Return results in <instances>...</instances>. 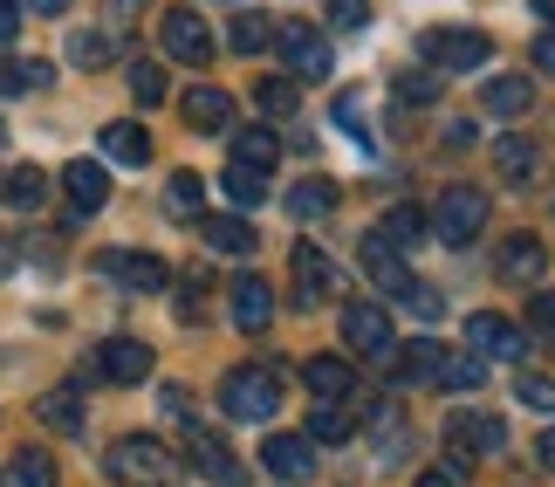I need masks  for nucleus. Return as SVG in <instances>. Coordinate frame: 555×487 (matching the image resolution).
<instances>
[{
	"label": "nucleus",
	"mask_w": 555,
	"mask_h": 487,
	"mask_svg": "<svg viewBox=\"0 0 555 487\" xmlns=\"http://www.w3.org/2000/svg\"><path fill=\"white\" fill-rule=\"evenodd\" d=\"M103 474L117 487H185V460L152 433H124L111 453H103Z\"/></svg>",
	"instance_id": "1"
},
{
	"label": "nucleus",
	"mask_w": 555,
	"mask_h": 487,
	"mask_svg": "<svg viewBox=\"0 0 555 487\" xmlns=\"http://www.w3.org/2000/svg\"><path fill=\"white\" fill-rule=\"evenodd\" d=\"M220 412L241 419V426H268V419L282 412V377L268 364H233L220 377Z\"/></svg>",
	"instance_id": "2"
},
{
	"label": "nucleus",
	"mask_w": 555,
	"mask_h": 487,
	"mask_svg": "<svg viewBox=\"0 0 555 487\" xmlns=\"http://www.w3.org/2000/svg\"><path fill=\"white\" fill-rule=\"evenodd\" d=\"M418 62L433 76H446V69H480V62H494V41H487L480 28H425L418 35Z\"/></svg>",
	"instance_id": "3"
},
{
	"label": "nucleus",
	"mask_w": 555,
	"mask_h": 487,
	"mask_svg": "<svg viewBox=\"0 0 555 487\" xmlns=\"http://www.w3.org/2000/svg\"><path fill=\"white\" fill-rule=\"evenodd\" d=\"M274 49H282L288 82H323V76L336 69L330 35H323V28H309V21H282V28H274Z\"/></svg>",
	"instance_id": "4"
},
{
	"label": "nucleus",
	"mask_w": 555,
	"mask_h": 487,
	"mask_svg": "<svg viewBox=\"0 0 555 487\" xmlns=\"http://www.w3.org/2000/svg\"><path fill=\"white\" fill-rule=\"evenodd\" d=\"M446 447H453V460H446V467H466V460H487V453H501L507 447V426L494 412H453L446 419Z\"/></svg>",
	"instance_id": "5"
},
{
	"label": "nucleus",
	"mask_w": 555,
	"mask_h": 487,
	"mask_svg": "<svg viewBox=\"0 0 555 487\" xmlns=\"http://www.w3.org/2000/svg\"><path fill=\"white\" fill-rule=\"evenodd\" d=\"M480 227H487V193H480V185H466V179L446 185V193H439V214H433V234L453 241V247H466Z\"/></svg>",
	"instance_id": "6"
},
{
	"label": "nucleus",
	"mask_w": 555,
	"mask_h": 487,
	"mask_svg": "<svg viewBox=\"0 0 555 487\" xmlns=\"http://www.w3.org/2000/svg\"><path fill=\"white\" fill-rule=\"evenodd\" d=\"M344 344L364 350V357H391L398 350V330H391V309L384 303H344Z\"/></svg>",
	"instance_id": "7"
},
{
	"label": "nucleus",
	"mask_w": 555,
	"mask_h": 487,
	"mask_svg": "<svg viewBox=\"0 0 555 487\" xmlns=\"http://www.w3.org/2000/svg\"><path fill=\"white\" fill-rule=\"evenodd\" d=\"M152 344H138V336H111V344H96V364L90 377H103V385H144L152 377Z\"/></svg>",
	"instance_id": "8"
},
{
	"label": "nucleus",
	"mask_w": 555,
	"mask_h": 487,
	"mask_svg": "<svg viewBox=\"0 0 555 487\" xmlns=\"http://www.w3.org/2000/svg\"><path fill=\"white\" fill-rule=\"evenodd\" d=\"M158 35H165V55L185 62V69H206V62H212V28H206L199 8H172Z\"/></svg>",
	"instance_id": "9"
},
{
	"label": "nucleus",
	"mask_w": 555,
	"mask_h": 487,
	"mask_svg": "<svg viewBox=\"0 0 555 487\" xmlns=\"http://www.w3.org/2000/svg\"><path fill=\"white\" fill-rule=\"evenodd\" d=\"M288 268H295V309H323L330 295L344 289V282H336V261H330V254L315 247V241L295 247V261H288Z\"/></svg>",
	"instance_id": "10"
},
{
	"label": "nucleus",
	"mask_w": 555,
	"mask_h": 487,
	"mask_svg": "<svg viewBox=\"0 0 555 487\" xmlns=\"http://www.w3.org/2000/svg\"><path fill=\"white\" fill-rule=\"evenodd\" d=\"M179 117L199 138H220V131H233V97L220 90V82H192V90L179 97Z\"/></svg>",
	"instance_id": "11"
},
{
	"label": "nucleus",
	"mask_w": 555,
	"mask_h": 487,
	"mask_svg": "<svg viewBox=\"0 0 555 487\" xmlns=\"http://www.w3.org/2000/svg\"><path fill=\"white\" fill-rule=\"evenodd\" d=\"M466 350H474L480 364H494V357H521L528 344H521V323H507V316L480 309L474 323H466Z\"/></svg>",
	"instance_id": "12"
},
{
	"label": "nucleus",
	"mask_w": 555,
	"mask_h": 487,
	"mask_svg": "<svg viewBox=\"0 0 555 487\" xmlns=\"http://www.w3.org/2000/svg\"><path fill=\"white\" fill-rule=\"evenodd\" d=\"M96 268L111 274V282H124L131 295H158L165 282H172V268H165L158 254H96Z\"/></svg>",
	"instance_id": "13"
},
{
	"label": "nucleus",
	"mask_w": 555,
	"mask_h": 487,
	"mask_svg": "<svg viewBox=\"0 0 555 487\" xmlns=\"http://www.w3.org/2000/svg\"><path fill=\"white\" fill-rule=\"evenodd\" d=\"M302 385L315 392V406H350V398H357V371H350V357H309Z\"/></svg>",
	"instance_id": "14"
},
{
	"label": "nucleus",
	"mask_w": 555,
	"mask_h": 487,
	"mask_svg": "<svg viewBox=\"0 0 555 487\" xmlns=\"http://www.w3.org/2000/svg\"><path fill=\"white\" fill-rule=\"evenodd\" d=\"M364 274H371V282H377L384 295H398V303L418 289V274L404 268V254H398L391 241H377V234H364Z\"/></svg>",
	"instance_id": "15"
},
{
	"label": "nucleus",
	"mask_w": 555,
	"mask_h": 487,
	"mask_svg": "<svg viewBox=\"0 0 555 487\" xmlns=\"http://www.w3.org/2000/svg\"><path fill=\"white\" fill-rule=\"evenodd\" d=\"M261 467H268L274 480H309L315 447H309L302 433H268V439H261Z\"/></svg>",
	"instance_id": "16"
},
{
	"label": "nucleus",
	"mask_w": 555,
	"mask_h": 487,
	"mask_svg": "<svg viewBox=\"0 0 555 487\" xmlns=\"http://www.w3.org/2000/svg\"><path fill=\"white\" fill-rule=\"evenodd\" d=\"M268 323H274V289L261 282V274H241V282H233V330L261 336Z\"/></svg>",
	"instance_id": "17"
},
{
	"label": "nucleus",
	"mask_w": 555,
	"mask_h": 487,
	"mask_svg": "<svg viewBox=\"0 0 555 487\" xmlns=\"http://www.w3.org/2000/svg\"><path fill=\"white\" fill-rule=\"evenodd\" d=\"M185 453L199 460V474H206V480H220V487H241V480H247V467L233 460V447H227L220 433H199V426H192V447H185Z\"/></svg>",
	"instance_id": "18"
},
{
	"label": "nucleus",
	"mask_w": 555,
	"mask_h": 487,
	"mask_svg": "<svg viewBox=\"0 0 555 487\" xmlns=\"http://www.w3.org/2000/svg\"><path fill=\"white\" fill-rule=\"evenodd\" d=\"M480 111L487 117H528L535 111V82L528 76H487L480 82Z\"/></svg>",
	"instance_id": "19"
},
{
	"label": "nucleus",
	"mask_w": 555,
	"mask_h": 487,
	"mask_svg": "<svg viewBox=\"0 0 555 487\" xmlns=\"http://www.w3.org/2000/svg\"><path fill=\"white\" fill-rule=\"evenodd\" d=\"M542 261H548V247L535 234H507L501 241V282H528V289H535L542 282Z\"/></svg>",
	"instance_id": "20"
},
{
	"label": "nucleus",
	"mask_w": 555,
	"mask_h": 487,
	"mask_svg": "<svg viewBox=\"0 0 555 487\" xmlns=\"http://www.w3.org/2000/svg\"><path fill=\"white\" fill-rule=\"evenodd\" d=\"M233 165H241V172H274V165H282V138L268 131V124H254V131H233Z\"/></svg>",
	"instance_id": "21"
},
{
	"label": "nucleus",
	"mask_w": 555,
	"mask_h": 487,
	"mask_svg": "<svg viewBox=\"0 0 555 487\" xmlns=\"http://www.w3.org/2000/svg\"><path fill=\"white\" fill-rule=\"evenodd\" d=\"M62 185H69V206H76V214H96V206L111 200V172H103L96 158H76L69 172H62Z\"/></svg>",
	"instance_id": "22"
},
{
	"label": "nucleus",
	"mask_w": 555,
	"mask_h": 487,
	"mask_svg": "<svg viewBox=\"0 0 555 487\" xmlns=\"http://www.w3.org/2000/svg\"><path fill=\"white\" fill-rule=\"evenodd\" d=\"M0 200H8L14 214H35V206L49 200V172H41V165H8V172H0Z\"/></svg>",
	"instance_id": "23"
},
{
	"label": "nucleus",
	"mask_w": 555,
	"mask_h": 487,
	"mask_svg": "<svg viewBox=\"0 0 555 487\" xmlns=\"http://www.w3.org/2000/svg\"><path fill=\"white\" fill-rule=\"evenodd\" d=\"M199 234L212 254H254V227L247 214H199Z\"/></svg>",
	"instance_id": "24"
},
{
	"label": "nucleus",
	"mask_w": 555,
	"mask_h": 487,
	"mask_svg": "<svg viewBox=\"0 0 555 487\" xmlns=\"http://www.w3.org/2000/svg\"><path fill=\"white\" fill-rule=\"evenodd\" d=\"M439 357H446V344H433V336H418V344L391 350L384 364H391L398 377H412V385H433V377H439Z\"/></svg>",
	"instance_id": "25"
},
{
	"label": "nucleus",
	"mask_w": 555,
	"mask_h": 487,
	"mask_svg": "<svg viewBox=\"0 0 555 487\" xmlns=\"http://www.w3.org/2000/svg\"><path fill=\"white\" fill-rule=\"evenodd\" d=\"M103 158L144 165V158H152V131H144V124H103Z\"/></svg>",
	"instance_id": "26"
},
{
	"label": "nucleus",
	"mask_w": 555,
	"mask_h": 487,
	"mask_svg": "<svg viewBox=\"0 0 555 487\" xmlns=\"http://www.w3.org/2000/svg\"><path fill=\"white\" fill-rule=\"evenodd\" d=\"M35 419L49 433H82V398L69 392V385H55L49 398H35Z\"/></svg>",
	"instance_id": "27"
},
{
	"label": "nucleus",
	"mask_w": 555,
	"mask_h": 487,
	"mask_svg": "<svg viewBox=\"0 0 555 487\" xmlns=\"http://www.w3.org/2000/svg\"><path fill=\"white\" fill-rule=\"evenodd\" d=\"M433 385H446V392H480V385H487V364H480L474 350H446Z\"/></svg>",
	"instance_id": "28"
},
{
	"label": "nucleus",
	"mask_w": 555,
	"mask_h": 487,
	"mask_svg": "<svg viewBox=\"0 0 555 487\" xmlns=\"http://www.w3.org/2000/svg\"><path fill=\"white\" fill-rule=\"evenodd\" d=\"M425 234H433V214H418V206H391L384 227H377V241H391V247H412Z\"/></svg>",
	"instance_id": "29"
},
{
	"label": "nucleus",
	"mask_w": 555,
	"mask_h": 487,
	"mask_svg": "<svg viewBox=\"0 0 555 487\" xmlns=\"http://www.w3.org/2000/svg\"><path fill=\"white\" fill-rule=\"evenodd\" d=\"M165 206H172L179 220H199L206 214V179L199 172H172L165 179Z\"/></svg>",
	"instance_id": "30"
},
{
	"label": "nucleus",
	"mask_w": 555,
	"mask_h": 487,
	"mask_svg": "<svg viewBox=\"0 0 555 487\" xmlns=\"http://www.w3.org/2000/svg\"><path fill=\"white\" fill-rule=\"evenodd\" d=\"M288 214H295V220H323V214H336V185H330V179H302V185L288 193Z\"/></svg>",
	"instance_id": "31"
},
{
	"label": "nucleus",
	"mask_w": 555,
	"mask_h": 487,
	"mask_svg": "<svg viewBox=\"0 0 555 487\" xmlns=\"http://www.w3.org/2000/svg\"><path fill=\"white\" fill-rule=\"evenodd\" d=\"M0 480H8V487H55L62 474H55V460H49V453H35V447H28V453H14V460H8V474H0Z\"/></svg>",
	"instance_id": "32"
},
{
	"label": "nucleus",
	"mask_w": 555,
	"mask_h": 487,
	"mask_svg": "<svg viewBox=\"0 0 555 487\" xmlns=\"http://www.w3.org/2000/svg\"><path fill=\"white\" fill-rule=\"evenodd\" d=\"M494 172H501V179H528V172H535V144H528L521 131L494 138Z\"/></svg>",
	"instance_id": "33"
},
{
	"label": "nucleus",
	"mask_w": 555,
	"mask_h": 487,
	"mask_svg": "<svg viewBox=\"0 0 555 487\" xmlns=\"http://www.w3.org/2000/svg\"><path fill=\"white\" fill-rule=\"evenodd\" d=\"M357 433V419H350V406H315V419H309V447H336V439H350Z\"/></svg>",
	"instance_id": "34"
},
{
	"label": "nucleus",
	"mask_w": 555,
	"mask_h": 487,
	"mask_svg": "<svg viewBox=\"0 0 555 487\" xmlns=\"http://www.w3.org/2000/svg\"><path fill=\"white\" fill-rule=\"evenodd\" d=\"M220 193L233 200V214H247V206L268 200V179H261V172H241V165H227V172H220Z\"/></svg>",
	"instance_id": "35"
},
{
	"label": "nucleus",
	"mask_w": 555,
	"mask_h": 487,
	"mask_svg": "<svg viewBox=\"0 0 555 487\" xmlns=\"http://www.w3.org/2000/svg\"><path fill=\"white\" fill-rule=\"evenodd\" d=\"M49 76H55L49 62H14V55H0V90H14V97H21V90H49Z\"/></svg>",
	"instance_id": "36"
},
{
	"label": "nucleus",
	"mask_w": 555,
	"mask_h": 487,
	"mask_svg": "<svg viewBox=\"0 0 555 487\" xmlns=\"http://www.w3.org/2000/svg\"><path fill=\"white\" fill-rule=\"evenodd\" d=\"M227 41H233V55H261L268 41H274V28L261 14H233V28H227Z\"/></svg>",
	"instance_id": "37"
},
{
	"label": "nucleus",
	"mask_w": 555,
	"mask_h": 487,
	"mask_svg": "<svg viewBox=\"0 0 555 487\" xmlns=\"http://www.w3.org/2000/svg\"><path fill=\"white\" fill-rule=\"evenodd\" d=\"M515 398H521L528 412L555 419V377H542V371H521V377H515Z\"/></svg>",
	"instance_id": "38"
},
{
	"label": "nucleus",
	"mask_w": 555,
	"mask_h": 487,
	"mask_svg": "<svg viewBox=\"0 0 555 487\" xmlns=\"http://www.w3.org/2000/svg\"><path fill=\"white\" fill-rule=\"evenodd\" d=\"M111 55H117V41H111V35H90V28L69 35V62H82V69H103Z\"/></svg>",
	"instance_id": "39"
},
{
	"label": "nucleus",
	"mask_w": 555,
	"mask_h": 487,
	"mask_svg": "<svg viewBox=\"0 0 555 487\" xmlns=\"http://www.w3.org/2000/svg\"><path fill=\"white\" fill-rule=\"evenodd\" d=\"M254 103H261L268 117H288V111H295V82H288V76H268V82H254Z\"/></svg>",
	"instance_id": "40"
},
{
	"label": "nucleus",
	"mask_w": 555,
	"mask_h": 487,
	"mask_svg": "<svg viewBox=\"0 0 555 487\" xmlns=\"http://www.w3.org/2000/svg\"><path fill=\"white\" fill-rule=\"evenodd\" d=\"M131 97L152 111V103H165V69L158 62H131Z\"/></svg>",
	"instance_id": "41"
},
{
	"label": "nucleus",
	"mask_w": 555,
	"mask_h": 487,
	"mask_svg": "<svg viewBox=\"0 0 555 487\" xmlns=\"http://www.w3.org/2000/svg\"><path fill=\"white\" fill-rule=\"evenodd\" d=\"M528 330L555 336V289H535V295H528Z\"/></svg>",
	"instance_id": "42"
},
{
	"label": "nucleus",
	"mask_w": 555,
	"mask_h": 487,
	"mask_svg": "<svg viewBox=\"0 0 555 487\" xmlns=\"http://www.w3.org/2000/svg\"><path fill=\"white\" fill-rule=\"evenodd\" d=\"M323 8H330L336 28H364V21H371V0H323Z\"/></svg>",
	"instance_id": "43"
},
{
	"label": "nucleus",
	"mask_w": 555,
	"mask_h": 487,
	"mask_svg": "<svg viewBox=\"0 0 555 487\" xmlns=\"http://www.w3.org/2000/svg\"><path fill=\"white\" fill-rule=\"evenodd\" d=\"M336 124H344L350 138H364V97H357V90H344V97H336Z\"/></svg>",
	"instance_id": "44"
},
{
	"label": "nucleus",
	"mask_w": 555,
	"mask_h": 487,
	"mask_svg": "<svg viewBox=\"0 0 555 487\" xmlns=\"http://www.w3.org/2000/svg\"><path fill=\"white\" fill-rule=\"evenodd\" d=\"M398 97H404V103H433V97H439V76H433V69H425V76H398Z\"/></svg>",
	"instance_id": "45"
},
{
	"label": "nucleus",
	"mask_w": 555,
	"mask_h": 487,
	"mask_svg": "<svg viewBox=\"0 0 555 487\" xmlns=\"http://www.w3.org/2000/svg\"><path fill=\"white\" fill-rule=\"evenodd\" d=\"M158 406H165V419H179V426H192V392H185V385H165V398H158Z\"/></svg>",
	"instance_id": "46"
},
{
	"label": "nucleus",
	"mask_w": 555,
	"mask_h": 487,
	"mask_svg": "<svg viewBox=\"0 0 555 487\" xmlns=\"http://www.w3.org/2000/svg\"><path fill=\"white\" fill-rule=\"evenodd\" d=\"M14 35H21V8H14V0H0V49H8Z\"/></svg>",
	"instance_id": "47"
},
{
	"label": "nucleus",
	"mask_w": 555,
	"mask_h": 487,
	"mask_svg": "<svg viewBox=\"0 0 555 487\" xmlns=\"http://www.w3.org/2000/svg\"><path fill=\"white\" fill-rule=\"evenodd\" d=\"M535 467H542V474H555V426L535 439Z\"/></svg>",
	"instance_id": "48"
},
{
	"label": "nucleus",
	"mask_w": 555,
	"mask_h": 487,
	"mask_svg": "<svg viewBox=\"0 0 555 487\" xmlns=\"http://www.w3.org/2000/svg\"><path fill=\"white\" fill-rule=\"evenodd\" d=\"M418 487H460V474H453V467H425Z\"/></svg>",
	"instance_id": "49"
},
{
	"label": "nucleus",
	"mask_w": 555,
	"mask_h": 487,
	"mask_svg": "<svg viewBox=\"0 0 555 487\" xmlns=\"http://www.w3.org/2000/svg\"><path fill=\"white\" fill-rule=\"evenodd\" d=\"M535 69H548V76H555V28L535 41Z\"/></svg>",
	"instance_id": "50"
},
{
	"label": "nucleus",
	"mask_w": 555,
	"mask_h": 487,
	"mask_svg": "<svg viewBox=\"0 0 555 487\" xmlns=\"http://www.w3.org/2000/svg\"><path fill=\"white\" fill-rule=\"evenodd\" d=\"M28 14H69V0H21Z\"/></svg>",
	"instance_id": "51"
},
{
	"label": "nucleus",
	"mask_w": 555,
	"mask_h": 487,
	"mask_svg": "<svg viewBox=\"0 0 555 487\" xmlns=\"http://www.w3.org/2000/svg\"><path fill=\"white\" fill-rule=\"evenodd\" d=\"M138 8H144V0H111V14H117V21H131Z\"/></svg>",
	"instance_id": "52"
},
{
	"label": "nucleus",
	"mask_w": 555,
	"mask_h": 487,
	"mask_svg": "<svg viewBox=\"0 0 555 487\" xmlns=\"http://www.w3.org/2000/svg\"><path fill=\"white\" fill-rule=\"evenodd\" d=\"M535 14H542V21H548V28H555V0H535Z\"/></svg>",
	"instance_id": "53"
},
{
	"label": "nucleus",
	"mask_w": 555,
	"mask_h": 487,
	"mask_svg": "<svg viewBox=\"0 0 555 487\" xmlns=\"http://www.w3.org/2000/svg\"><path fill=\"white\" fill-rule=\"evenodd\" d=\"M0 144H8V124H0Z\"/></svg>",
	"instance_id": "54"
}]
</instances>
